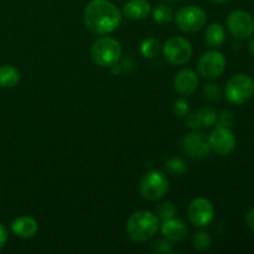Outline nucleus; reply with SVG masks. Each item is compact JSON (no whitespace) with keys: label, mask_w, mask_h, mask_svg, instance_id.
Returning a JSON list of instances; mask_svg holds the SVG:
<instances>
[{"label":"nucleus","mask_w":254,"mask_h":254,"mask_svg":"<svg viewBox=\"0 0 254 254\" xmlns=\"http://www.w3.org/2000/svg\"><path fill=\"white\" fill-rule=\"evenodd\" d=\"M226 31L218 22L208 25L205 32V41L210 47H218L225 42Z\"/></svg>","instance_id":"18"},{"label":"nucleus","mask_w":254,"mask_h":254,"mask_svg":"<svg viewBox=\"0 0 254 254\" xmlns=\"http://www.w3.org/2000/svg\"><path fill=\"white\" fill-rule=\"evenodd\" d=\"M202 91H203V97L213 102H218L221 99V96H222L220 87L215 83L205 84Z\"/></svg>","instance_id":"25"},{"label":"nucleus","mask_w":254,"mask_h":254,"mask_svg":"<svg viewBox=\"0 0 254 254\" xmlns=\"http://www.w3.org/2000/svg\"><path fill=\"white\" fill-rule=\"evenodd\" d=\"M139 190H140V195L145 200H160L168 192L169 180L164 173L159 170H153L143 176Z\"/></svg>","instance_id":"6"},{"label":"nucleus","mask_w":254,"mask_h":254,"mask_svg":"<svg viewBox=\"0 0 254 254\" xmlns=\"http://www.w3.org/2000/svg\"><path fill=\"white\" fill-rule=\"evenodd\" d=\"M175 213H176V207L171 201H165V202L160 203V205L156 207V211H155L156 217L160 218V220L163 221L174 217Z\"/></svg>","instance_id":"23"},{"label":"nucleus","mask_w":254,"mask_h":254,"mask_svg":"<svg viewBox=\"0 0 254 254\" xmlns=\"http://www.w3.org/2000/svg\"><path fill=\"white\" fill-rule=\"evenodd\" d=\"M250 50H251V52L254 55V39H252L250 41Z\"/></svg>","instance_id":"32"},{"label":"nucleus","mask_w":254,"mask_h":254,"mask_svg":"<svg viewBox=\"0 0 254 254\" xmlns=\"http://www.w3.org/2000/svg\"><path fill=\"white\" fill-rule=\"evenodd\" d=\"M153 250L156 253H169L173 250V243L168 238H165V240H159L153 245Z\"/></svg>","instance_id":"27"},{"label":"nucleus","mask_w":254,"mask_h":254,"mask_svg":"<svg viewBox=\"0 0 254 254\" xmlns=\"http://www.w3.org/2000/svg\"><path fill=\"white\" fill-rule=\"evenodd\" d=\"M190 222L196 227H205L212 222L215 217V208L212 202L205 197H198L191 201L188 208Z\"/></svg>","instance_id":"10"},{"label":"nucleus","mask_w":254,"mask_h":254,"mask_svg":"<svg viewBox=\"0 0 254 254\" xmlns=\"http://www.w3.org/2000/svg\"><path fill=\"white\" fill-rule=\"evenodd\" d=\"M198 72L205 78H217L225 72L226 59L222 52L211 50L205 52L198 60Z\"/></svg>","instance_id":"9"},{"label":"nucleus","mask_w":254,"mask_h":254,"mask_svg":"<svg viewBox=\"0 0 254 254\" xmlns=\"http://www.w3.org/2000/svg\"><path fill=\"white\" fill-rule=\"evenodd\" d=\"M181 148L189 158L197 159V160L207 158L211 151L208 139L206 138L205 134L198 130H193L184 136L181 141Z\"/></svg>","instance_id":"8"},{"label":"nucleus","mask_w":254,"mask_h":254,"mask_svg":"<svg viewBox=\"0 0 254 254\" xmlns=\"http://www.w3.org/2000/svg\"><path fill=\"white\" fill-rule=\"evenodd\" d=\"M217 122H218V126L230 128V127H232L233 122H235V118H233V114L231 113L230 111H223L222 113L218 116Z\"/></svg>","instance_id":"28"},{"label":"nucleus","mask_w":254,"mask_h":254,"mask_svg":"<svg viewBox=\"0 0 254 254\" xmlns=\"http://www.w3.org/2000/svg\"><path fill=\"white\" fill-rule=\"evenodd\" d=\"M174 113L176 114L178 117H185L188 116L189 112H190V106H189V102L186 99H178L175 101L173 107Z\"/></svg>","instance_id":"26"},{"label":"nucleus","mask_w":254,"mask_h":254,"mask_svg":"<svg viewBox=\"0 0 254 254\" xmlns=\"http://www.w3.org/2000/svg\"><path fill=\"white\" fill-rule=\"evenodd\" d=\"M150 12L151 5L148 0H129L123 6V14L131 20H143Z\"/></svg>","instance_id":"17"},{"label":"nucleus","mask_w":254,"mask_h":254,"mask_svg":"<svg viewBox=\"0 0 254 254\" xmlns=\"http://www.w3.org/2000/svg\"><path fill=\"white\" fill-rule=\"evenodd\" d=\"M218 114L216 109H213L212 107H203V108H201L196 113L189 116L188 124L192 130H198V129L203 128V127L208 128V127L215 126Z\"/></svg>","instance_id":"14"},{"label":"nucleus","mask_w":254,"mask_h":254,"mask_svg":"<svg viewBox=\"0 0 254 254\" xmlns=\"http://www.w3.org/2000/svg\"><path fill=\"white\" fill-rule=\"evenodd\" d=\"M212 2H215V4H225V2L230 1V0H211Z\"/></svg>","instance_id":"31"},{"label":"nucleus","mask_w":254,"mask_h":254,"mask_svg":"<svg viewBox=\"0 0 254 254\" xmlns=\"http://www.w3.org/2000/svg\"><path fill=\"white\" fill-rule=\"evenodd\" d=\"M163 54L169 64L183 66L190 61L192 56V46L185 37L173 36L164 44Z\"/></svg>","instance_id":"7"},{"label":"nucleus","mask_w":254,"mask_h":254,"mask_svg":"<svg viewBox=\"0 0 254 254\" xmlns=\"http://www.w3.org/2000/svg\"><path fill=\"white\" fill-rule=\"evenodd\" d=\"M20 82V72L12 64L0 66V87L12 88Z\"/></svg>","instance_id":"19"},{"label":"nucleus","mask_w":254,"mask_h":254,"mask_svg":"<svg viewBox=\"0 0 254 254\" xmlns=\"http://www.w3.org/2000/svg\"><path fill=\"white\" fill-rule=\"evenodd\" d=\"M208 144L211 150L218 155H228L236 148V136L230 128L226 127H216L208 135Z\"/></svg>","instance_id":"12"},{"label":"nucleus","mask_w":254,"mask_h":254,"mask_svg":"<svg viewBox=\"0 0 254 254\" xmlns=\"http://www.w3.org/2000/svg\"><path fill=\"white\" fill-rule=\"evenodd\" d=\"M246 222H247V225L250 226L252 230H254V207L251 208L247 212V215H246Z\"/></svg>","instance_id":"30"},{"label":"nucleus","mask_w":254,"mask_h":254,"mask_svg":"<svg viewBox=\"0 0 254 254\" xmlns=\"http://www.w3.org/2000/svg\"><path fill=\"white\" fill-rule=\"evenodd\" d=\"M227 27L236 39L246 40L254 32V20L248 12L235 10L228 15Z\"/></svg>","instance_id":"11"},{"label":"nucleus","mask_w":254,"mask_h":254,"mask_svg":"<svg viewBox=\"0 0 254 254\" xmlns=\"http://www.w3.org/2000/svg\"><path fill=\"white\" fill-rule=\"evenodd\" d=\"M153 19L158 24H168L174 19V11L169 5L159 4L153 10Z\"/></svg>","instance_id":"20"},{"label":"nucleus","mask_w":254,"mask_h":254,"mask_svg":"<svg viewBox=\"0 0 254 254\" xmlns=\"http://www.w3.org/2000/svg\"><path fill=\"white\" fill-rule=\"evenodd\" d=\"M83 21L93 34L108 35L121 25L122 12L109 0H92L84 7Z\"/></svg>","instance_id":"1"},{"label":"nucleus","mask_w":254,"mask_h":254,"mask_svg":"<svg viewBox=\"0 0 254 254\" xmlns=\"http://www.w3.org/2000/svg\"><path fill=\"white\" fill-rule=\"evenodd\" d=\"M11 232L20 238H31L36 235L39 226L37 222L32 217L29 216H22L16 218L11 222Z\"/></svg>","instance_id":"16"},{"label":"nucleus","mask_w":254,"mask_h":254,"mask_svg":"<svg viewBox=\"0 0 254 254\" xmlns=\"http://www.w3.org/2000/svg\"><path fill=\"white\" fill-rule=\"evenodd\" d=\"M7 242V230L2 223H0V250L6 245Z\"/></svg>","instance_id":"29"},{"label":"nucleus","mask_w":254,"mask_h":254,"mask_svg":"<svg viewBox=\"0 0 254 254\" xmlns=\"http://www.w3.org/2000/svg\"><path fill=\"white\" fill-rule=\"evenodd\" d=\"M165 168L166 170L170 174H173V175H181V174L186 173V170H188L186 163L180 158L169 159L165 163Z\"/></svg>","instance_id":"24"},{"label":"nucleus","mask_w":254,"mask_h":254,"mask_svg":"<svg viewBox=\"0 0 254 254\" xmlns=\"http://www.w3.org/2000/svg\"><path fill=\"white\" fill-rule=\"evenodd\" d=\"M164 237L168 238L171 242H181L188 237L189 228L186 223L180 218L171 217L169 220H165L161 226Z\"/></svg>","instance_id":"15"},{"label":"nucleus","mask_w":254,"mask_h":254,"mask_svg":"<svg viewBox=\"0 0 254 254\" xmlns=\"http://www.w3.org/2000/svg\"><path fill=\"white\" fill-rule=\"evenodd\" d=\"M127 235L134 242L149 241L159 230V218L150 211H136L127 222Z\"/></svg>","instance_id":"2"},{"label":"nucleus","mask_w":254,"mask_h":254,"mask_svg":"<svg viewBox=\"0 0 254 254\" xmlns=\"http://www.w3.org/2000/svg\"><path fill=\"white\" fill-rule=\"evenodd\" d=\"M198 77L192 69L184 68L174 79V88L181 96H190L197 89Z\"/></svg>","instance_id":"13"},{"label":"nucleus","mask_w":254,"mask_h":254,"mask_svg":"<svg viewBox=\"0 0 254 254\" xmlns=\"http://www.w3.org/2000/svg\"><path fill=\"white\" fill-rule=\"evenodd\" d=\"M211 245H212V238H211V236L208 235L207 232L201 231V232L196 233V235L193 236L192 246L195 250L207 251L208 248L211 247Z\"/></svg>","instance_id":"22"},{"label":"nucleus","mask_w":254,"mask_h":254,"mask_svg":"<svg viewBox=\"0 0 254 254\" xmlns=\"http://www.w3.org/2000/svg\"><path fill=\"white\" fill-rule=\"evenodd\" d=\"M174 17H175V22L179 29L186 34L200 31L207 22L206 12L195 5L183 6L176 12V15H174Z\"/></svg>","instance_id":"5"},{"label":"nucleus","mask_w":254,"mask_h":254,"mask_svg":"<svg viewBox=\"0 0 254 254\" xmlns=\"http://www.w3.org/2000/svg\"><path fill=\"white\" fill-rule=\"evenodd\" d=\"M122 45L113 37L104 36L96 40L91 47L92 61L101 67H111L121 60Z\"/></svg>","instance_id":"3"},{"label":"nucleus","mask_w":254,"mask_h":254,"mask_svg":"<svg viewBox=\"0 0 254 254\" xmlns=\"http://www.w3.org/2000/svg\"><path fill=\"white\" fill-rule=\"evenodd\" d=\"M161 50L160 42L158 41L154 37H149V39H145L140 45V52L144 57L146 59H154L159 55Z\"/></svg>","instance_id":"21"},{"label":"nucleus","mask_w":254,"mask_h":254,"mask_svg":"<svg viewBox=\"0 0 254 254\" xmlns=\"http://www.w3.org/2000/svg\"><path fill=\"white\" fill-rule=\"evenodd\" d=\"M254 82L248 74L240 73L228 79L225 88L226 98L235 104H243L252 98Z\"/></svg>","instance_id":"4"}]
</instances>
